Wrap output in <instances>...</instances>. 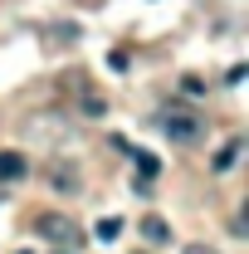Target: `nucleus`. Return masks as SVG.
<instances>
[{"label": "nucleus", "mask_w": 249, "mask_h": 254, "mask_svg": "<svg viewBox=\"0 0 249 254\" xmlns=\"http://www.w3.org/2000/svg\"><path fill=\"white\" fill-rule=\"evenodd\" d=\"M34 230H39L44 240H54V245H78V240H83V230L68 220V215H54V210H49V215H39Z\"/></svg>", "instance_id": "obj_1"}, {"label": "nucleus", "mask_w": 249, "mask_h": 254, "mask_svg": "<svg viewBox=\"0 0 249 254\" xmlns=\"http://www.w3.org/2000/svg\"><path fill=\"white\" fill-rule=\"evenodd\" d=\"M161 127H166V137H181V142H195L205 127H200V118L195 113H181V108H166L161 113Z\"/></svg>", "instance_id": "obj_2"}, {"label": "nucleus", "mask_w": 249, "mask_h": 254, "mask_svg": "<svg viewBox=\"0 0 249 254\" xmlns=\"http://www.w3.org/2000/svg\"><path fill=\"white\" fill-rule=\"evenodd\" d=\"M25 171H30V161L20 152H0V181H20Z\"/></svg>", "instance_id": "obj_3"}, {"label": "nucleus", "mask_w": 249, "mask_h": 254, "mask_svg": "<svg viewBox=\"0 0 249 254\" xmlns=\"http://www.w3.org/2000/svg\"><path fill=\"white\" fill-rule=\"evenodd\" d=\"M142 235H147L152 245H166V240H171V225L161 220V215H147V220H142Z\"/></svg>", "instance_id": "obj_4"}, {"label": "nucleus", "mask_w": 249, "mask_h": 254, "mask_svg": "<svg viewBox=\"0 0 249 254\" xmlns=\"http://www.w3.org/2000/svg\"><path fill=\"white\" fill-rule=\"evenodd\" d=\"M132 161H137V171H142L147 181H152V176H161V161H156L152 152H142V147H137V152H132Z\"/></svg>", "instance_id": "obj_5"}, {"label": "nucleus", "mask_w": 249, "mask_h": 254, "mask_svg": "<svg viewBox=\"0 0 249 254\" xmlns=\"http://www.w3.org/2000/svg\"><path fill=\"white\" fill-rule=\"evenodd\" d=\"M118 235H123V220L118 215H108V220L98 225V240H118Z\"/></svg>", "instance_id": "obj_6"}, {"label": "nucleus", "mask_w": 249, "mask_h": 254, "mask_svg": "<svg viewBox=\"0 0 249 254\" xmlns=\"http://www.w3.org/2000/svg\"><path fill=\"white\" fill-rule=\"evenodd\" d=\"M240 157V142H230V147H225V152H220L215 157V171H225V166H230V161Z\"/></svg>", "instance_id": "obj_7"}, {"label": "nucleus", "mask_w": 249, "mask_h": 254, "mask_svg": "<svg viewBox=\"0 0 249 254\" xmlns=\"http://www.w3.org/2000/svg\"><path fill=\"white\" fill-rule=\"evenodd\" d=\"M103 108H108L103 98H83V113H93V118H103Z\"/></svg>", "instance_id": "obj_8"}, {"label": "nucleus", "mask_w": 249, "mask_h": 254, "mask_svg": "<svg viewBox=\"0 0 249 254\" xmlns=\"http://www.w3.org/2000/svg\"><path fill=\"white\" fill-rule=\"evenodd\" d=\"M186 254H215V250H205V245H190V250Z\"/></svg>", "instance_id": "obj_9"}, {"label": "nucleus", "mask_w": 249, "mask_h": 254, "mask_svg": "<svg viewBox=\"0 0 249 254\" xmlns=\"http://www.w3.org/2000/svg\"><path fill=\"white\" fill-rule=\"evenodd\" d=\"M137 254H142V250H137Z\"/></svg>", "instance_id": "obj_10"}]
</instances>
